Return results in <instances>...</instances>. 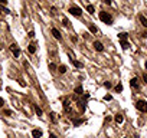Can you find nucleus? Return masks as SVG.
Wrapping results in <instances>:
<instances>
[{
  "mask_svg": "<svg viewBox=\"0 0 147 138\" xmlns=\"http://www.w3.org/2000/svg\"><path fill=\"white\" fill-rule=\"evenodd\" d=\"M100 19H101L104 23H107V24H113V17H111L107 12H100Z\"/></svg>",
  "mask_w": 147,
  "mask_h": 138,
  "instance_id": "f257e3e1",
  "label": "nucleus"
},
{
  "mask_svg": "<svg viewBox=\"0 0 147 138\" xmlns=\"http://www.w3.org/2000/svg\"><path fill=\"white\" fill-rule=\"evenodd\" d=\"M136 108H137L139 111H141V112H147V101H144V99H140V101H137V104H136Z\"/></svg>",
  "mask_w": 147,
  "mask_h": 138,
  "instance_id": "f03ea898",
  "label": "nucleus"
},
{
  "mask_svg": "<svg viewBox=\"0 0 147 138\" xmlns=\"http://www.w3.org/2000/svg\"><path fill=\"white\" fill-rule=\"evenodd\" d=\"M69 13H71L72 16L79 17V16L82 14V10H81V7H78V6H72V7H69Z\"/></svg>",
  "mask_w": 147,
  "mask_h": 138,
  "instance_id": "7ed1b4c3",
  "label": "nucleus"
},
{
  "mask_svg": "<svg viewBox=\"0 0 147 138\" xmlns=\"http://www.w3.org/2000/svg\"><path fill=\"white\" fill-rule=\"evenodd\" d=\"M10 50H12V53H13L14 58H19V56H20V49L17 48L16 43H12V45H10Z\"/></svg>",
  "mask_w": 147,
  "mask_h": 138,
  "instance_id": "20e7f679",
  "label": "nucleus"
},
{
  "mask_svg": "<svg viewBox=\"0 0 147 138\" xmlns=\"http://www.w3.org/2000/svg\"><path fill=\"white\" fill-rule=\"evenodd\" d=\"M51 33L53 35V37H55L56 40H61V39H62V36H61V32H59L58 29H55V27H52V30H51Z\"/></svg>",
  "mask_w": 147,
  "mask_h": 138,
  "instance_id": "39448f33",
  "label": "nucleus"
},
{
  "mask_svg": "<svg viewBox=\"0 0 147 138\" xmlns=\"http://www.w3.org/2000/svg\"><path fill=\"white\" fill-rule=\"evenodd\" d=\"M94 49H95L97 52H102V50H104V45H102L101 42H94Z\"/></svg>",
  "mask_w": 147,
  "mask_h": 138,
  "instance_id": "423d86ee",
  "label": "nucleus"
},
{
  "mask_svg": "<svg viewBox=\"0 0 147 138\" xmlns=\"http://www.w3.org/2000/svg\"><path fill=\"white\" fill-rule=\"evenodd\" d=\"M130 86H131V88H139V86H140L139 79H137V78H133V79L130 81Z\"/></svg>",
  "mask_w": 147,
  "mask_h": 138,
  "instance_id": "0eeeda50",
  "label": "nucleus"
},
{
  "mask_svg": "<svg viewBox=\"0 0 147 138\" xmlns=\"http://www.w3.org/2000/svg\"><path fill=\"white\" fill-rule=\"evenodd\" d=\"M114 121H115L117 124H123V121H124V117H123V114H117V115L114 117Z\"/></svg>",
  "mask_w": 147,
  "mask_h": 138,
  "instance_id": "6e6552de",
  "label": "nucleus"
},
{
  "mask_svg": "<svg viewBox=\"0 0 147 138\" xmlns=\"http://www.w3.org/2000/svg\"><path fill=\"white\" fill-rule=\"evenodd\" d=\"M139 20H140V23H141L144 27H147V17H146V16L140 14V16H139Z\"/></svg>",
  "mask_w": 147,
  "mask_h": 138,
  "instance_id": "1a4fd4ad",
  "label": "nucleus"
},
{
  "mask_svg": "<svg viewBox=\"0 0 147 138\" xmlns=\"http://www.w3.org/2000/svg\"><path fill=\"white\" fill-rule=\"evenodd\" d=\"M32 135H33V138H40L42 137V131L40 130H33L32 131Z\"/></svg>",
  "mask_w": 147,
  "mask_h": 138,
  "instance_id": "9d476101",
  "label": "nucleus"
},
{
  "mask_svg": "<svg viewBox=\"0 0 147 138\" xmlns=\"http://www.w3.org/2000/svg\"><path fill=\"white\" fill-rule=\"evenodd\" d=\"M64 108H65V111L71 112V102H69V99H65V102H64Z\"/></svg>",
  "mask_w": 147,
  "mask_h": 138,
  "instance_id": "9b49d317",
  "label": "nucleus"
},
{
  "mask_svg": "<svg viewBox=\"0 0 147 138\" xmlns=\"http://www.w3.org/2000/svg\"><path fill=\"white\" fill-rule=\"evenodd\" d=\"M87 12H88L89 14H94V13H95V9H94V6H92V4H88V6H87Z\"/></svg>",
  "mask_w": 147,
  "mask_h": 138,
  "instance_id": "f8f14e48",
  "label": "nucleus"
},
{
  "mask_svg": "<svg viewBox=\"0 0 147 138\" xmlns=\"http://www.w3.org/2000/svg\"><path fill=\"white\" fill-rule=\"evenodd\" d=\"M120 45L123 46V49H128V48H130V43H128L127 40H120Z\"/></svg>",
  "mask_w": 147,
  "mask_h": 138,
  "instance_id": "ddd939ff",
  "label": "nucleus"
},
{
  "mask_svg": "<svg viewBox=\"0 0 147 138\" xmlns=\"http://www.w3.org/2000/svg\"><path fill=\"white\" fill-rule=\"evenodd\" d=\"M71 62H72V65H74L75 68H82V66H84V65H82V63H81L79 60H75V59H72Z\"/></svg>",
  "mask_w": 147,
  "mask_h": 138,
  "instance_id": "4468645a",
  "label": "nucleus"
},
{
  "mask_svg": "<svg viewBox=\"0 0 147 138\" xmlns=\"http://www.w3.org/2000/svg\"><path fill=\"white\" fill-rule=\"evenodd\" d=\"M118 39H120V40H127V39H128V35L123 32V33H120V35H118Z\"/></svg>",
  "mask_w": 147,
  "mask_h": 138,
  "instance_id": "2eb2a0df",
  "label": "nucleus"
},
{
  "mask_svg": "<svg viewBox=\"0 0 147 138\" xmlns=\"http://www.w3.org/2000/svg\"><path fill=\"white\" fill-rule=\"evenodd\" d=\"M74 92H75L77 95H82V94H84V89H82V86H77Z\"/></svg>",
  "mask_w": 147,
  "mask_h": 138,
  "instance_id": "dca6fc26",
  "label": "nucleus"
},
{
  "mask_svg": "<svg viewBox=\"0 0 147 138\" xmlns=\"http://www.w3.org/2000/svg\"><path fill=\"white\" fill-rule=\"evenodd\" d=\"M27 50H29V53H35L36 52V46L35 45H29L27 46Z\"/></svg>",
  "mask_w": 147,
  "mask_h": 138,
  "instance_id": "f3484780",
  "label": "nucleus"
},
{
  "mask_svg": "<svg viewBox=\"0 0 147 138\" xmlns=\"http://www.w3.org/2000/svg\"><path fill=\"white\" fill-rule=\"evenodd\" d=\"M66 69H68V68H66V66H65V65H61V66H59V68H58V71H59V72H61V73H65V72H66Z\"/></svg>",
  "mask_w": 147,
  "mask_h": 138,
  "instance_id": "a211bd4d",
  "label": "nucleus"
},
{
  "mask_svg": "<svg viewBox=\"0 0 147 138\" xmlns=\"http://www.w3.org/2000/svg\"><path fill=\"white\" fill-rule=\"evenodd\" d=\"M35 112H36V115H39V117L42 115V109H40L38 105H35Z\"/></svg>",
  "mask_w": 147,
  "mask_h": 138,
  "instance_id": "6ab92c4d",
  "label": "nucleus"
},
{
  "mask_svg": "<svg viewBox=\"0 0 147 138\" xmlns=\"http://www.w3.org/2000/svg\"><path fill=\"white\" fill-rule=\"evenodd\" d=\"M114 89H115V92H121V91H123V85H121V84H118V85H115V88H114Z\"/></svg>",
  "mask_w": 147,
  "mask_h": 138,
  "instance_id": "aec40b11",
  "label": "nucleus"
},
{
  "mask_svg": "<svg viewBox=\"0 0 147 138\" xmlns=\"http://www.w3.org/2000/svg\"><path fill=\"white\" fill-rule=\"evenodd\" d=\"M89 30H91V33H97V27L94 24H89Z\"/></svg>",
  "mask_w": 147,
  "mask_h": 138,
  "instance_id": "412c9836",
  "label": "nucleus"
},
{
  "mask_svg": "<svg viewBox=\"0 0 147 138\" xmlns=\"http://www.w3.org/2000/svg\"><path fill=\"white\" fill-rule=\"evenodd\" d=\"M49 69H51V71H52V72H53V71H56V65H55V63H52V62H51V63H49Z\"/></svg>",
  "mask_w": 147,
  "mask_h": 138,
  "instance_id": "4be33fe9",
  "label": "nucleus"
},
{
  "mask_svg": "<svg viewBox=\"0 0 147 138\" xmlns=\"http://www.w3.org/2000/svg\"><path fill=\"white\" fill-rule=\"evenodd\" d=\"M104 86H105L107 89H110V88H111L113 85H111V82H110V81H107V82H104Z\"/></svg>",
  "mask_w": 147,
  "mask_h": 138,
  "instance_id": "5701e85b",
  "label": "nucleus"
},
{
  "mask_svg": "<svg viewBox=\"0 0 147 138\" xmlns=\"http://www.w3.org/2000/svg\"><path fill=\"white\" fill-rule=\"evenodd\" d=\"M3 115H6V117H12V111H10V109H6Z\"/></svg>",
  "mask_w": 147,
  "mask_h": 138,
  "instance_id": "b1692460",
  "label": "nucleus"
},
{
  "mask_svg": "<svg viewBox=\"0 0 147 138\" xmlns=\"http://www.w3.org/2000/svg\"><path fill=\"white\" fill-rule=\"evenodd\" d=\"M84 122V120H75L74 121V125H79V124H82Z\"/></svg>",
  "mask_w": 147,
  "mask_h": 138,
  "instance_id": "393cba45",
  "label": "nucleus"
},
{
  "mask_svg": "<svg viewBox=\"0 0 147 138\" xmlns=\"http://www.w3.org/2000/svg\"><path fill=\"white\" fill-rule=\"evenodd\" d=\"M104 99H105V101H111V99H113V96H111L110 94H107V95L104 96Z\"/></svg>",
  "mask_w": 147,
  "mask_h": 138,
  "instance_id": "a878e982",
  "label": "nucleus"
},
{
  "mask_svg": "<svg viewBox=\"0 0 147 138\" xmlns=\"http://www.w3.org/2000/svg\"><path fill=\"white\" fill-rule=\"evenodd\" d=\"M7 4V0H0V6H6Z\"/></svg>",
  "mask_w": 147,
  "mask_h": 138,
  "instance_id": "bb28decb",
  "label": "nucleus"
},
{
  "mask_svg": "<svg viewBox=\"0 0 147 138\" xmlns=\"http://www.w3.org/2000/svg\"><path fill=\"white\" fill-rule=\"evenodd\" d=\"M64 26H69V22H68V19H64Z\"/></svg>",
  "mask_w": 147,
  "mask_h": 138,
  "instance_id": "cd10ccee",
  "label": "nucleus"
},
{
  "mask_svg": "<svg viewBox=\"0 0 147 138\" xmlns=\"http://www.w3.org/2000/svg\"><path fill=\"white\" fill-rule=\"evenodd\" d=\"M29 37H35V32H33V30L29 32Z\"/></svg>",
  "mask_w": 147,
  "mask_h": 138,
  "instance_id": "c85d7f7f",
  "label": "nucleus"
},
{
  "mask_svg": "<svg viewBox=\"0 0 147 138\" xmlns=\"http://www.w3.org/2000/svg\"><path fill=\"white\" fill-rule=\"evenodd\" d=\"M55 115H56V114H53V112H52V114H51V118H52V121H53V122H55V121H56V118H55Z\"/></svg>",
  "mask_w": 147,
  "mask_h": 138,
  "instance_id": "c756f323",
  "label": "nucleus"
},
{
  "mask_svg": "<svg viewBox=\"0 0 147 138\" xmlns=\"http://www.w3.org/2000/svg\"><path fill=\"white\" fill-rule=\"evenodd\" d=\"M3 105H4V99H3V98H0V108H1Z\"/></svg>",
  "mask_w": 147,
  "mask_h": 138,
  "instance_id": "7c9ffc66",
  "label": "nucleus"
},
{
  "mask_svg": "<svg viewBox=\"0 0 147 138\" xmlns=\"http://www.w3.org/2000/svg\"><path fill=\"white\" fill-rule=\"evenodd\" d=\"M104 3L105 4H111V0H104Z\"/></svg>",
  "mask_w": 147,
  "mask_h": 138,
  "instance_id": "2f4dec72",
  "label": "nucleus"
},
{
  "mask_svg": "<svg viewBox=\"0 0 147 138\" xmlns=\"http://www.w3.org/2000/svg\"><path fill=\"white\" fill-rule=\"evenodd\" d=\"M143 79H144V84H147V75H143Z\"/></svg>",
  "mask_w": 147,
  "mask_h": 138,
  "instance_id": "473e14b6",
  "label": "nucleus"
},
{
  "mask_svg": "<svg viewBox=\"0 0 147 138\" xmlns=\"http://www.w3.org/2000/svg\"><path fill=\"white\" fill-rule=\"evenodd\" d=\"M49 138H56V135H55V134H51V135H49Z\"/></svg>",
  "mask_w": 147,
  "mask_h": 138,
  "instance_id": "72a5a7b5",
  "label": "nucleus"
},
{
  "mask_svg": "<svg viewBox=\"0 0 147 138\" xmlns=\"http://www.w3.org/2000/svg\"><path fill=\"white\" fill-rule=\"evenodd\" d=\"M146 68H147V62H146Z\"/></svg>",
  "mask_w": 147,
  "mask_h": 138,
  "instance_id": "f704fd0d",
  "label": "nucleus"
}]
</instances>
